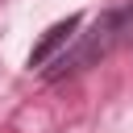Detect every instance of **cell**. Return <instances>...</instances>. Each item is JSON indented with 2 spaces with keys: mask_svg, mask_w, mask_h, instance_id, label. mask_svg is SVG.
<instances>
[{
  "mask_svg": "<svg viewBox=\"0 0 133 133\" xmlns=\"http://www.w3.org/2000/svg\"><path fill=\"white\" fill-rule=\"evenodd\" d=\"M125 46H133V0L116 4V8H104L100 17H91L87 29L79 25V33L71 37V46L42 71V79L46 83H62V79H71V75H79V71L112 58Z\"/></svg>",
  "mask_w": 133,
  "mask_h": 133,
  "instance_id": "obj_1",
  "label": "cell"
},
{
  "mask_svg": "<svg viewBox=\"0 0 133 133\" xmlns=\"http://www.w3.org/2000/svg\"><path fill=\"white\" fill-rule=\"evenodd\" d=\"M79 25H83V17H79V12H75V17H66V21H58V25H50V29L42 33V42L29 50V71H37V75H42V71H46V66L66 50V46H71V37L79 33Z\"/></svg>",
  "mask_w": 133,
  "mask_h": 133,
  "instance_id": "obj_2",
  "label": "cell"
}]
</instances>
